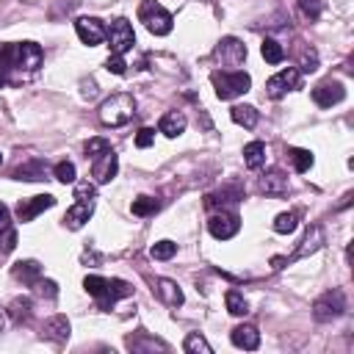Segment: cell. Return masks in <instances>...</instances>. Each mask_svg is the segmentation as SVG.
Wrapping results in <instances>:
<instances>
[{
  "instance_id": "cell-1",
  "label": "cell",
  "mask_w": 354,
  "mask_h": 354,
  "mask_svg": "<svg viewBox=\"0 0 354 354\" xmlns=\"http://www.w3.org/2000/svg\"><path fill=\"white\" fill-rule=\"evenodd\" d=\"M44 61V53L36 41H6L0 44V86L17 77L33 75Z\"/></svg>"
},
{
  "instance_id": "cell-2",
  "label": "cell",
  "mask_w": 354,
  "mask_h": 354,
  "mask_svg": "<svg viewBox=\"0 0 354 354\" xmlns=\"http://www.w3.org/2000/svg\"><path fill=\"white\" fill-rule=\"evenodd\" d=\"M83 288H86V293H88V296H94V299H97V307H100V310H111L119 299L133 296V285H130V282H124V279H116V277L105 279V277L88 274V277L83 279Z\"/></svg>"
},
{
  "instance_id": "cell-3",
  "label": "cell",
  "mask_w": 354,
  "mask_h": 354,
  "mask_svg": "<svg viewBox=\"0 0 354 354\" xmlns=\"http://www.w3.org/2000/svg\"><path fill=\"white\" fill-rule=\"evenodd\" d=\"M133 116H136V100H133V94L119 91V94H111V97L100 105V122L108 124V127H122V124H127Z\"/></svg>"
},
{
  "instance_id": "cell-4",
  "label": "cell",
  "mask_w": 354,
  "mask_h": 354,
  "mask_svg": "<svg viewBox=\"0 0 354 354\" xmlns=\"http://www.w3.org/2000/svg\"><path fill=\"white\" fill-rule=\"evenodd\" d=\"M210 83L216 88V97L218 100H235L241 94H246L252 88V77L246 72H238V69H216L210 75Z\"/></svg>"
},
{
  "instance_id": "cell-5",
  "label": "cell",
  "mask_w": 354,
  "mask_h": 354,
  "mask_svg": "<svg viewBox=\"0 0 354 354\" xmlns=\"http://www.w3.org/2000/svg\"><path fill=\"white\" fill-rule=\"evenodd\" d=\"M138 22H144V28L149 33H155V36H169L171 28H174L171 14L160 3H155V0H144L138 6Z\"/></svg>"
},
{
  "instance_id": "cell-6",
  "label": "cell",
  "mask_w": 354,
  "mask_h": 354,
  "mask_svg": "<svg viewBox=\"0 0 354 354\" xmlns=\"http://www.w3.org/2000/svg\"><path fill=\"white\" fill-rule=\"evenodd\" d=\"M346 313V293L340 288H332L326 293H321L315 301H313V318L318 324H329L335 318H340Z\"/></svg>"
},
{
  "instance_id": "cell-7",
  "label": "cell",
  "mask_w": 354,
  "mask_h": 354,
  "mask_svg": "<svg viewBox=\"0 0 354 354\" xmlns=\"http://www.w3.org/2000/svg\"><path fill=\"white\" fill-rule=\"evenodd\" d=\"M133 44H136V33H133L130 19L116 17L111 22V28H108V47H111V53L113 55H124L127 50H133Z\"/></svg>"
},
{
  "instance_id": "cell-8",
  "label": "cell",
  "mask_w": 354,
  "mask_h": 354,
  "mask_svg": "<svg viewBox=\"0 0 354 354\" xmlns=\"http://www.w3.org/2000/svg\"><path fill=\"white\" fill-rule=\"evenodd\" d=\"M301 86V72L296 66H288V69H279L277 75H271L266 80V94L271 100H282L288 91H296Z\"/></svg>"
},
{
  "instance_id": "cell-9",
  "label": "cell",
  "mask_w": 354,
  "mask_h": 354,
  "mask_svg": "<svg viewBox=\"0 0 354 354\" xmlns=\"http://www.w3.org/2000/svg\"><path fill=\"white\" fill-rule=\"evenodd\" d=\"M238 230H241V218L232 210H224L221 207V210L210 213V218H207V232L216 241H230L232 235H238Z\"/></svg>"
},
{
  "instance_id": "cell-10",
  "label": "cell",
  "mask_w": 354,
  "mask_h": 354,
  "mask_svg": "<svg viewBox=\"0 0 354 354\" xmlns=\"http://www.w3.org/2000/svg\"><path fill=\"white\" fill-rule=\"evenodd\" d=\"M213 58L221 61V66H241L246 61V44L235 36H224L216 50H213Z\"/></svg>"
},
{
  "instance_id": "cell-11",
  "label": "cell",
  "mask_w": 354,
  "mask_h": 354,
  "mask_svg": "<svg viewBox=\"0 0 354 354\" xmlns=\"http://www.w3.org/2000/svg\"><path fill=\"white\" fill-rule=\"evenodd\" d=\"M75 30H77L80 41H83V44H88V47L102 44V41H105V36H108V30H105L102 19H97V17H80V19H75Z\"/></svg>"
},
{
  "instance_id": "cell-12",
  "label": "cell",
  "mask_w": 354,
  "mask_h": 354,
  "mask_svg": "<svg viewBox=\"0 0 354 354\" xmlns=\"http://www.w3.org/2000/svg\"><path fill=\"white\" fill-rule=\"evenodd\" d=\"M91 160H94V163H91V177H94L97 185H105V183H111V180L116 177V171H119V158H116L113 149H105L102 155H97V158H91Z\"/></svg>"
},
{
  "instance_id": "cell-13",
  "label": "cell",
  "mask_w": 354,
  "mask_h": 354,
  "mask_svg": "<svg viewBox=\"0 0 354 354\" xmlns=\"http://www.w3.org/2000/svg\"><path fill=\"white\" fill-rule=\"evenodd\" d=\"M343 100H346V88H343L340 80H326V83H318L313 88V102L318 108H332V105H337Z\"/></svg>"
},
{
  "instance_id": "cell-14",
  "label": "cell",
  "mask_w": 354,
  "mask_h": 354,
  "mask_svg": "<svg viewBox=\"0 0 354 354\" xmlns=\"http://www.w3.org/2000/svg\"><path fill=\"white\" fill-rule=\"evenodd\" d=\"M55 205V196L53 194H39V196H30V199H19L17 205V218L19 221H33L41 210L53 207Z\"/></svg>"
},
{
  "instance_id": "cell-15",
  "label": "cell",
  "mask_w": 354,
  "mask_h": 354,
  "mask_svg": "<svg viewBox=\"0 0 354 354\" xmlns=\"http://www.w3.org/2000/svg\"><path fill=\"white\" fill-rule=\"evenodd\" d=\"M91 213H94V199H77V202L66 210L64 227H66V230H80V227L91 218Z\"/></svg>"
},
{
  "instance_id": "cell-16",
  "label": "cell",
  "mask_w": 354,
  "mask_h": 354,
  "mask_svg": "<svg viewBox=\"0 0 354 354\" xmlns=\"http://www.w3.org/2000/svg\"><path fill=\"white\" fill-rule=\"evenodd\" d=\"M152 290H155V296L163 301V304H169V307H180L183 304V290H180V285L174 282V279H166V277H158L155 282H152Z\"/></svg>"
},
{
  "instance_id": "cell-17",
  "label": "cell",
  "mask_w": 354,
  "mask_h": 354,
  "mask_svg": "<svg viewBox=\"0 0 354 354\" xmlns=\"http://www.w3.org/2000/svg\"><path fill=\"white\" fill-rule=\"evenodd\" d=\"M127 348L133 351V354H149V351H169V343H163V340H158V337H149L147 332H136V335H130L127 340Z\"/></svg>"
},
{
  "instance_id": "cell-18",
  "label": "cell",
  "mask_w": 354,
  "mask_h": 354,
  "mask_svg": "<svg viewBox=\"0 0 354 354\" xmlns=\"http://www.w3.org/2000/svg\"><path fill=\"white\" fill-rule=\"evenodd\" d=\"M69 332H72V326H69L66 315H53V318H47L44 326H41V335H44L47 340H53V343H66V340H69Z\"/></svg>"
},
{
  "instance_id": "cell-19",
  "label": "cell",
  "mask_w": 354,
  "mask_h": 354,
  "mask_svg": "<svg viewBox=\"0 0 354 354\" xmlns=\"http://www.w3.org/2000/svg\"><path fill=\"white\" fill-rule=\"evenodd\" d=\"M230 340H232V346H238L243 351H254L260 346V332L252 324H241L230 332Z\"/></svg>"
},
{
  "instance_id": "cell-20",
  "label": "cell",
  "mask_w": 354,
  "mask_h": 354,
  "mask_svg": "<svg viewBox=\"0 0 354 354\" xmlns=\"http://www.w3.org/2000/svg\"><path fill=\"white\" fill-rule=\"evenodd\" d=\"M260 191L263 194H271V196H279L288 191V174L282 169H268L263 177H260Z\"/></svg>"
},
{
  "instance_id": "cell-21",
  "label": "cell",
  "mask_w": 354,
  "mask_h": 354,
  "mask_svg": "<svg viewBox=\"0 0 354 354\" xmlns=\"http://www.w3.org/2000/svg\"><path fill=\"white\" fill-rule=\"evenodd\" d=\"M324 246V230L321 227H310L307 230V235L301 238V243H299V249L288 257V260H301V257H307V254H313V252H318Z\"/></svg>"
},
{
  "instance_id": "cell-22",
  "label": "cell",
  "mask_w": 354,
  "mask_h": 354,
  "mask_svg": "<svg viewBox=\"0 0 354 354\" xmlns=\"http://www.w3.org/2000/svg\"><path fill=\"white\" fill-rule=\"evenodd\" d=\"M185 124H188L185 113H180V111H169V113H163V116H160L158 130H160L166 138H177V136H183Z\"/></svg>"
},
{
  "instance_id": "cell-23",
  "label": "cell",
  "mask_w": 354,
  "mask_h": 354,
  "mask_svg": "<svg viewBox=\"0 0 354 354\" xmlns=\"http://www.w3.org/2000/svg\"><path fill=\"white\" fill-rule=\"evenodd\" d=\"M44 177H47V163L39 160V158H30V160H25L22 166L14 169V180H30V183H39V180H44Z\"/></svg>"
},
{
  "instance_id": "cell-24",
  "label": "cell",
  "mask_w": 354,
  "mask_h": 354,
  "mask_svg": "<svg viewBox=\"0 0 354 354\" xmlns=\"http://www.w3.org/2000/svg\"><path fill=\"white\" fill-rule=\"evenodd\" d=\"M11 274H14L17 279H22L25 285H30V288H33V282L41 277V266H39L36 260H19V263H14Z\"/></svg>"
},
{
  "instance_id": "cell-25",
  "label": "cell",
  "mask_w": 354,
  "mask_h": 354,
  "mask_svg": "<svg viewBox=\"0 0 354 354\" xmlns=\"http://www.w3.org/2000/svg\"><path fill=\"white\" fill-rule=\"evenodd\" d=\"M230 116H232L235 124H241V127H246V130H252V127L257 124V119H260V113H257L254 105H232Z\"/></svg>"
},
{
  "instance_id": "cell-26",
  "label": "cell",
  "mask_w": 354,
  "mask_h": 354,
  "mask_svg": "<svg viewBox=\"0 0 354 354\" xmlns=\"http://www.w3.org/2000/svg\"><path fill=\"white\" fill-rule=\"evenodd\" d=\"M243 163H246V169H260L266 163V144L263 141H249L243 147Z\"/></svg>"
},
{
  "instance_id": "cell-27",
  "label": "cell",
  "mask_w": 354,
  "mask_h": 354,
  "mask_svg": "<svg viewBox=\"0 0 354 354\" xmlns=\"http://www.w3.org/2000/svg\"><path fill=\"white\" fill-rule=\"evenodd\" d=\"M30 313H33V301H30V296H17V299L8 304V318H11L14 324L28 321Z\"/></svg>"
},
{
  "instance_id": "cell-28",
  "label": "cell",
  "mask_w": 354,
  "mask_h": 354,
  "mask_svg": "<svg viewBox=\"0 0 354 354\" xmlns=\"http://www.w3.org/2000/svg\"><path fill=\"white\" fill-rule=\"evenodd\" d=\"M260 53H263L266 64H282V58H285V50H282V44L277 39H263Z\"/></svg>"
},
{
  "instance_id": "cell-29",
  "label": "cell",
  "mask_w": 354,
  "mask_h": 354,
  "mask_svg": "<svg viewBox=\"0 0 354 354\" xmlns=\"http://www.w3.org/2000/svg\"><path fill=\"white\" fill-rule=\"evenodd\" d=\"M130 210H133V216H141V218L144 216H155L160 210V202L152 199V196H138V199H133Z\"/></svg>"
},
{
  "instance_id": "cell-30",
  "label": "cell",
  "mask_w": 354,
  "mask_h": 354,
  "mask_svg": "<svg viewBox=\"0 0 354 354\" xmlns=\"http://www.w3.org/2000/svg\"><path fill=\"white\" fill-rule=\"evenodd\" d=\"M288 155H290V160H293V169H296L299 174L310 171V166H313V160H315V158H313V152H310V149H301V147H293Z\"/></svg>"
},
{
  "instance_id": "cell-31",
  "label": "cell",
  "mask_w": 354,
  "mask_h": 354,
  "mask_svg": "<svg viewBox=\"0 0 354 354\" xmlns=\"http://www.w3.org/2000/svg\"><path fill=\"white\" fill-rule=\"evenodd\" d=\"M183 348L188 351V354H213V348H210V343L199 335V332H191L185 340H183Z\"/></svg>"
},
{
  "instance_id": "cell-32",
  "label": "cell",
  "mask_w": 354,
  "mask_h": 354,
  "mask_svg": "<svg viewBox=\"0 0 354 354\" xmlns=\"http://www.w3.org/2000/svg\"><path fill=\"white\" fill-rule=\"evenodd\" d=\"M224 304H227V310H230L232 315H246V313H249V304H246L243 293H238V290H227V293H224Z\"/></svg>"
},
{
  "instance_id": "cell-33",
  "label": "cell",
  "mask_w": 354,
  "mask_h": 354,
  "mask_svg": "<svg viewBox=\"0 0 354 354\" xmlns=\"http://www.w3.org/2000/svg\"><path fill=\"white\" fill-rule=\"evenodd\" d=\"M296 224H299V216H296L293 210L279 213V216L274 218V232H279V235H290V232L296 230Z\"/></svg>"
},
{
  "instance_id": "cell-34",
  "label": "cell",
  "mask_w": 354,
  "mask_h": 354,
  "mask_svg": "<svg viewBox=\"0 0 354 354\" xmlns=\"http://www.w3.org/2000/svg\"><path fill=\"white\" fill-rule=\"evenodd\" d=\"M53 174H55L58 183L66 185V183H75V174H77V171H75V163H72V160H58V163L53 166Z\"/></svg>"
},
{
  "instance_id": "cell-35",
  "label": "cell",
  "mask_w": 354,
  "mask_h": 354,
  "mask_svg": "<svg viewBox=\"0 0 354 354\" xmlns=\"http://www.w3.org/2000/svg\"><path fill=\"white\" fill-rule=\"evenodd\" d=\"M243 194H241V188H230V191H218V194H210L207 199H205V205L207 207H216V205H224V202H238Z\"/></svg>"
},
{
  "instance_id": "cell-36",
  "label": "cell",
  "mask_w": 354,
  "mask_h": 354,
  "mask_svg": "<svg viewBox=\"0 0 354 354\" xmlns=\"http://www.w3.org/2000/svg\"><path fill=\"white\" fill-rule=\"evenodd\" d=\"M149 254H152L155 260H171V257L177 254V243H174V241H158V243H152Z\"/></svg>"
},
{
  "instance_id": "cell-37",
  "label": "cell",
  "mask_w": 354,
  "mask_h": 354,
  "mask_svg": "<svg viewBox=\"0 0 354 354\" xmlns=\"http://www.w3.org/2000/svg\"><path fill=\"white\" fill-rule=\"evenodd\" d=\"M33 290H36L41 299H55V296H58V285H55L53 279H44V277H39V279L33 282Z\"/></svg>"
},
{
  "instance_id": "cell-38",
  "label": "cell",
  "mask_w": 354,
  "mask_h": 354,
  "mask_svg": "<svg viewBox=\"0 0 354 354\" xmlns=\"http://www.w3.org/2000/svg\"><path fill=\"white\" fill-rule=\"evenodd\" d=\"M299 11H301L310 22H315V19L321 17V3H318V0H299Z\"/></svg>"
},
{
  "instance_id": "cell-39",
  "label": "cell",
  "mask_w": 354,
  "mask_h": 354,
  "mask_svg": "<svg viewBox=\"0 0 354 354\" xmlns=\"http://www.w3.org/2000/svg\"><path fill=\"white\" fill-rule=\"evenodd\" d=\"M14 246H17V230L14 227H6L0 232V254H8Z\"/></svg>"
},
{
  "instance_id": "cell-40",
  "label": "cell",
  "mask_w": 354,
  "mask_h": 354,
  "mask_svg": "<svg viewBox=\"0 0 354 354\" xmlns=\"http://www.w3.org/2000/svg\"><path fill=\"white\" fill-rule=\"evenodd\" d=\"M105 149H111V144H108L105 138H88V141H86V158H97V155H102Z\"/></svg>"
},
{
  "instance_id": "cell-41",
  "label": "cell",
  "mask_w": 354,
  "mask_h": 354,
  "mask_svg": "<svg viewBox=\"0 0 354 354\" xmlns=\"http://www.w3.org/2000/svg\"><path fill=\"white\" fill-rule=\"evenodd\" d=\"M315 69H318V53L315 50H304L301 64H299V72H315Z\"/></svg>"
},
{
  "instance_id": "cell-42",
  "label": "cell",
  "mask_w": 354,
  "mask_h": 354,
  "mask_svg": "<svg viewBox=\"0 0 354 354\" xmlns=\"http://www.w3.org/2000/svg\"><path fill=\"white\" fill-rule=\"evenodd\" d=\"M105 69L108 72H113V75H124V69H127V64H124V55H108V61H105Z\"/></svg>"
},
{
  "instance_id": "cell-43",
  "label": "cell",
  "mask_w": 354,
  "mask_h": 354,
  "mask_svg": "<svg viewBox=\"0 0 354 354\" xmlns=\"http://www.w3.org/2000/svg\"><path fill=\"white\" fill-rule=\"evenodd\" d=\"M152 141H155V130L152 127H141L138 136H136V147L138 149H147V147H152Z\"/></svg>"
},
{
  "instance_id": "cell-44",
  "label": "cell",
  "mask_w": 354,
  "mask_h": 354,
  "mask_svg": "<svg viewBox=\"0 0 354 354\" xmlns=\"http://www.w3.org/2000/svg\"><path fill=\"white\" fill-rule=\"evenodd\" d=\"M97 196V188L91 183H77L75 185V199H94Z\"/></svg>"
},
{
  "instance_id": "cell-45",
  "label": "cell",
  "mask_w": 354,
  "mask_h": 354,
  "mask_svg": "<svg viewBox=\"0 0 354 354\" xmlns=\"http://www.w3.org/2000/svg\"><path fill=\"white\" fill-rule=\"evenodd\" d=\"M80 86H83V88H80L83 100H94V97H97V83H94V80H83Z\"/></svg>"
},
{
  "instance_id": "cell-46",
  "label": "cell",
  "mask_w": 354,
  "mask_h": 354,
  "mask_svg": "<svg viewBox=\"0 0 354 354\" xmlns=\"http://www.w3.org/2000/svg\"><path fill=\"white\" fill-rule=\"evenodd\" d=\"M6 227H11V210H8V207L0 202V232H3Z\"/></svg>"
},
{
  "instance_id": "cell-47",
  "label": "cell",
  "mask_w": 354,
  "mask_h": 354,
  "mask_svg": "<svg viewBox=\"0 0 354 354\" xmlns=\"http://www.w3.org/2000/svg\"><path fill=\"white\" fill-rule=\"evenodd\" d=\"M0 166H3V155H0Z\"/></svg>"
}]
</instances>
